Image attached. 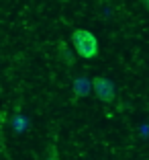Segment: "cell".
I'll return each instance as SVG.
<instances>
[{
    "label": "cell",
    "instance_id": "1",
    "mask_svg": "<svg viewBox=\"0 0 149 160\" xmlns=\"http://www.w3.org/2000/svg\"><path fill=\"white\" fill-rule=\"evenodd\" d=\"M72 43H74L76 52L80 58H86V60H92L98 56V41L90 31L86 29H76L72 33Z\"/></svg>",
    "mask_w": 149,
    "mask_h": 160
},
{
    "label": "cell",
    "instance_id": "2",
    "mask_svg": "<svg viewBox=\"0 0 149 160\" xmlns=\"http://www.w3.org/2000/svg\"><path fill=\"white\" fill-rule=\"evenodd\" d=\"M92 90L98 97V101H102V103H112L117 97V86L112 84V80L104 78V76H96L92 80Z\"/></svg>",
    "mask_w": 149,
    "mask_h": 160
},
{
    "label": "cell",
    "instance_id": "3",
    "mask_svg": "<svg viewBox=\"0 0 149 160\" xmlns=\"http://www.w3.org/2000/svg\"><path fill=\"white\" fill-rule=\"evenodd\" d=\"M90 88H92V82H90V80H86V78H78L74 82V90H76V94H78V97L88 94Z\"/></svg>",
    "mask_w": 149,
    "mask_h": 160
},
{
    "label": "cell",
    "instance_id": "4",
    "mask_svg": "<svg viewBox=\"0 0 149 160\" xmlns=\"http://www.w3.org/2000/svg\"><path fill=\"white\" fill-rule=\"evenodd\" d=\"M143 4H145V8L149 10V0H143Z\"/></svg>",
    "mask_w": 149,
    "mask_h": 160
}]
</instances>
